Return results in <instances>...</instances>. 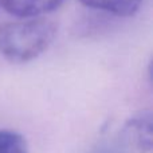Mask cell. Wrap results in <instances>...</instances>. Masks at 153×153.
<instances>
[{
    "instance_id": "6da1fadb",
    "label": "cell",
    "mask_w": 153,
    "mask_h": 153,
    "mask_svg": "<svg viewBox=\"0 0 153 153\" xmlns=\"http://www.w3.org/2000/svg\"><path fill=\"white\" fill-rule=\"evenodd\" d=\"M55 22L45 18H19L0 24V54L8 62L23 65L40 56L56 36Z\"/></svg>"
},
{
    "instance_id": "7a4b0ae2",
    "label": "cell",
    "mask_w": 153,
    "mask_h": 153,
    "mask_svg": "<svg viewBox=\"0 0 153 153\" xmlns=\"http://www.w3.org/2000/svg\"><path fill=\"white\" fill-rule=\"evenodd\" d=\"M63 0H0V7L16 18L45 16L58 10Z\"/></svg>"
},
{
    "instance_id": "3957f363",
    "label": "cell",
    "mask_w": 153,
    "mask_h": 153,
    "mask_svg": "<svg viewBox=\"0 0 153 153\" xmlns=\"http://www.w3.org/2000/svg\"><path fill=\"white\" fill-rule=\"evenodd\" d=\"M132 141L140 151L146 152L152 148V114L144 111L134 116L126 124Z\"/></svg>"
},
{
    "instance_id": "277c9868",
    "label": "cell",
    "mask_w": 153,
    "mask_h": 153,
    "mask_svg": "<svg viewBox=\"0 0 153 153\" xmlns=\"http://www.w3.org/2000/svg\"><path fill=\"white\" fill-rule=\"evenodd\" d=\"M83 5L116 16H132L138 11L143 0H79Z\"/></svg>"
},
{
    "instance_id": "5b68a950",
    "label": "cell",
    "mask_w": 153,
    "mask_h": 153,
    "mask_svg": "<svg viewBox=\"0 0 153 153\" xmlns=\"http://www.w3.org/2000/svg\"><path fill=\"white\" fill-rule=\"evenodd\" d=\"M0 153H30L27 140L18 132L0 129Z\"/></svg>"
},
{
    "instance_id": "8992f818",
    "label": "cell",
    "mask_w": 153,
    "mask_h": 153,
    "mask_svg": "<svg viewBox=\"0 0 153 153\" xmlns=\"http://www.w3.org/2000/svg\"><path fill=\"white\" fill-rule=\"evenodd\" d=\"M90 153H130L126 145L120 141H105L98 144L90 151Z\"/></svg>"
}]
</instances>
